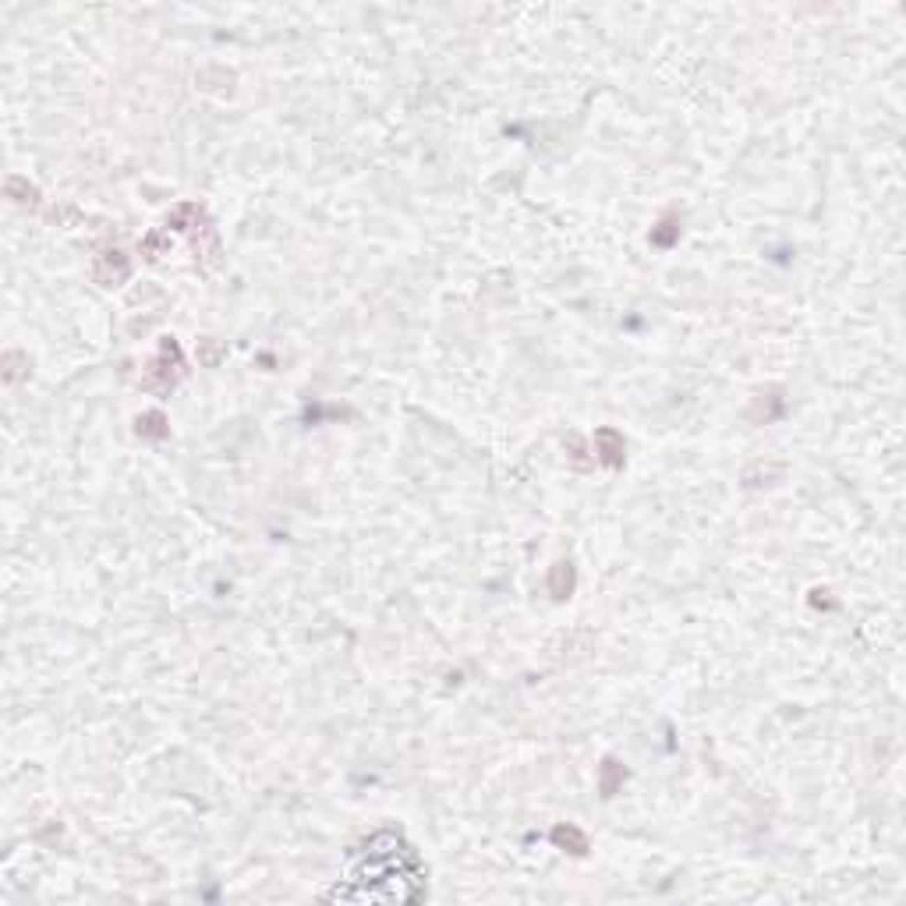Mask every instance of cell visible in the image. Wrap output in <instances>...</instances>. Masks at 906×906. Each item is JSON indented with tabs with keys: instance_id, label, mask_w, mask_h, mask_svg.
Wrapping results in <instances>:
<instances>
[{
	"instance_id": "cell-2",
	"label": "cell",
	"mask_w": 906,
	"mask_h": 906,
	"mask_svg": "<svg viewBox=\"0 0 906 906\" xmlns=\"http://www.w3.org/2000/svg\"><path fill=\"white\" fill-rule=\"evenodd\" d=\"M553 839H556V843H563V846L570 843V846H574V853H584V836H581L577 829H556V832H553Z\"/></svg>"
},
{
	"instance_id": "cell-1",
	"label": "cell",
	"mask_w": 906,
	"mask_h": 906,
	"mask_svg": "<svg viewBox=\"0 0 906 906\" xmlns=\"http://www.w3.org/2000/svg\"><path fill=\"white\" fill-rule=\"evenodd\" d=\"M549 588H553L556 599H567L570 588H574V567H570V563H556V567H553V577H549Z\"/></svg>"
}]
</instances>
